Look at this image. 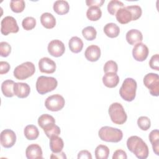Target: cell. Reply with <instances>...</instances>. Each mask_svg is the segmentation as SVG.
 <instances>
[{"label": "cell", "mask_w": 159, "mask_h": 159, "mask_svg": "<svg viewBox=\"0 0 159 159\" xmlns=\"http://www.w3.org/2000/svg\"><path fill=\"white\" fill-rule=\"evenodd\" d=\"M149 140L152 145L154 153L159 155V132L158 129L153 130L149 134Z\"/></svg>", "instance_id": "obj_27"}, {"label": "cell", "mask_w": 159, "mask_h": 159, "mask_svg": "<svg viewBox=\"0 0 159 159\" xmlns=\"http://www.w3.org/2000/svg\"><path fill=\"white\" fill-rule=\"evenodd\" d=\"M15 82L11 80H6L1 84V91L4 96L11 98L14 96V86Z\"/></svg>", "instance_id": "obj_24"}, {"label": "cell", "mask_w": 159, "mask_h": 159, "mask_svg": "<svg viewBox=\"0 0 159 159\" xmlns=\"http://www.w3.org/2000/svg\"><path fill=\"white\" fill-rule=\"evenodd\" d=\"M25 6V3L23 0H12L10 2V7L11 10L16 13L22 12Z\"/></svg>", "instance_id": "obj_32"}, {"label": "cell", "mask_w": 159, "mask_h": 159, "mask_svg": "<svg viewBox=\"0 0 159 159\" xmlns=\"http://www.w3.org/2000/svg\"><path fill=\"white\" fill-rule=\"evenodd\" d=\"M1 145L6 148L12 147L16 142V135L11 129L3 130L0 135Z\"/></svg>", "instance_id": "obj_10"}, {"label": "cell", "mask_w": 159, "mask_h": 159, "mask_svg": "<svg viewBox=\"0 0 159 159\" xmlns=\"http://www.w3.org/2000/svg\"><path fill=\"white\" fill-rule=\"evenodd\" d=\"M150 67L157 71L159 70V55L158 54H155L153 55L149 61Z\"/></svg>", "instance_id": "obj_40"}, {"label": "cell", "mask_w": 159, "mask_h": 159, "mask_svg": "<svg viewBox=\"0 0 159 159\" xmlns=\"http://www.w3.org/2000/svg\"><path fill=\"white\" fill-rule=\"evenodd\" d=\"M117 20L122 24H125L132 20V16L127 6L120 8L116 14Z\"/></svg>", "instance_id": "obj_19"}, {"label": "cell", "mask_w": 159, "mask_h": 159, "mask_svg": "<svg viewBox=\"0 0 159 159\" xmlns=\"http://www.w3.org/2000/svg\"><path fill=\"white\" fill-rule=\"evenodd\" d=\"M50 158H63V159H66V156L65 155V152H60L58 153H52V155H50Z\"/></svg>", "instance_id": "obj_45"}, {"label": "cell", "mask_w": 159, "mask_h": 159, "mask_svg": "<svg viewBox=\"0 0 159 159\" xmlns=\"http://www.w3.org/2000/svg\"><path fill=\"white\" fill-rule=\"evenodd\" d=\"M78 158H87V159H91L92 155L91 153L88 150H81L78 154Z\"/></svg>", "instance_id": "obj_44"}, {"label": "cell", "mask_w": 159, "mask_h": 159, "mask_svg": "<svg viewBox=\"0 0 159 159\" xmlns=\"http://www.w3.org/2000/svg\"><path fill=\"white\" fill-rule=\"evenodd\" d=\"M127 147L139 159H145L149 154L148 147L146 143L139 137L133 135L127 140Z\"/></svg>", "instance_id": "obj_1"}, {"label": "cell", "mask_w": 159, "mask_h": 159, "mask_svg": "<svg viewBox=\"0 0 159 159\" xmlns=\"http://www.w3.org/2000/svg\"><path fill=\"white\" fill-rule=\"evenodd\" d=\"M82 34L85 39L91 41L96 39L97 32L93 26H88L82 30Z\"/></svg>", "instance_id": "obj_33"}, {"label": "cell", "mask_w": 159, "mask_h": 159, "mask_svg": "<svg viewBox=\"0 0 159 159\" xmlns=\"http://www.w3.org/2000/svg\"><path fill=\"white\" fill-rule=\"evenodd\" d=\"M125 39L130 45H134L138 43L142 42L143 40V35L140 30L137 29H130L127 32Z\"/></svg>", "instance_id": "obj_17"}, {"label": "cell", "mask_w": 159, "mask_h": 159, "mask_svg": "<svg viewBox=\"0 0 159 159\" xmlns=\"http://www.w3.org/2000/svg\"><path fill=\"white\" fill-rule=\"evenodd\" d=\"M127 9L130 11L132 16V20H136L139 19L142 13L141 7L138 5H132L127 6Z\"/></svg>", "instance_id": "obj_36"}, {"label": "cell", "mask_w": 159, "mask_h": 159, "mask_svg": "<svg viewBox=\"0 0 159 159\" xmlns=\"http://www.w3.org/2000/svg\"><path fill=\"white\" fill-rule=\"evenodd\" d=\"M11 47L6 42L0 43V55L2 57H7L11 53Z\"/></svg>", "instance_id": "obj_38"}, {"label": "cell", "mask_w": 159, "mask_h": 159, "mask_svg": "<svg viewBox=\"0 0 159 159\" xmlns=\"http://www.w3.org/2000/svg\"><path fill=\"white\" fill-rule=\"evenodd\" d=\"M84 56L89 61H96L101 57V49L97 45H89L86 48L85 50Z\"/></svg>", "instance_id": "obj_16"}, {"label": "cell", "mask_w": 159, "mask_h": 159, "mask_svg": "<svg viewBox=\"0 0 159 159\" xmlns=\"http://www.w3.org/2000/svg\"><path fill=\"white\" fill-rule=\"evenodd\" d=\"M149 50L147 45L142 42L135 44L132 49V56L138 61H143L147 58Z\"/></svg>", "instance_id": "obj_12"}, {"label": "cell", "mask_w": 159, "mask_h": 159, "mask_svg": "<svg viewBox=\"0 0 159 159\" xmlns=\"http://www.w3.org/2000/svg\"><path fill=\"white\" fill-rule=\"evenodd\" d=\"M65 101L62 96L58 94L48 96L45 101L46 108L51 111L56 112L60 111L65 106Z\"/></svg>", "instance_id": "obj_8"}, {"label": "cell", "mask_w": 159, "mask_h": 159, "mask_svg": "<svg viewBox=\"0 0 159 159\" xmlns=\"http://www.w3.org/2000/svg\"><path fill=\"white\" fill-rule=\"evenodd\" d=\"M108 112L112 122L116 124L121 125L127 120V114L122 105L119 102L111 104L109 107Z\"/></svg>", "instance_id": "obj_5"}, {"label": "cell", "mask_w": 159, "mask_h": 159, "mask_svg": "<svg viewBox=\"0 0 159 159\" xmlns=\"http://www.w3.org/2000/svg\"><path fill=\"white\" fill-rule=\"evenodd\" d=\"M55 62L48 57H43L39 61V68L40 72L51 74L56 70Z\"/></svg>", "instance_id": "obj_13"}, {"label": "cell", "mask_w": 159, "mask_h": 159, "mask_svg": "<svg viewBox=\"0 0 159 159\" xmlns=\"http://www.w3.org/2000/svg\"><path fill=\"white\" fill-rule=\"evenodd\" d=\"M47 50L52 56L54 57H59L65 53V47L61 40L55 39L49 42Z\"/></svg>", "instance_id": "obj_11"}, {"label": "cell", "mask_w": 159, "mask_h": 159, "mask_svg": "<svg viewBox=\"0 0 159 159\" xmlns=\"http://www.w3.org/2000/svg\"><path fill=\"white\" fill-rule=\"evenodd\" d=\"M30 92V88L26 83H15L14 86V95L19 98H27Z\"/></svg>", "instance_id": "obj_15"}, {"label": "cell", "mask_w": 159, "mask_h": 159, "mask_svg": "<svg viewBox=\"0 0 159 159\" xmlns=\"http://www.w3.org/2000/svg\"><path fill=\"white\" fill-rule=\"evenodd\" d=\"M102 16V11L99 7L91 6L89 7L86 11L87 18L91 21H96L99 20Z\"/></svg>", "instance_id": "obj_29"}, {"label": "cell", "mask_w": 159, "mask_h": 159, "mask_svg": "<svg viewBox=\"0 0 159 159\" xmlns=\"http://www.w3.org/2000/svg\"><path fill=\"white\" fill-rule=\"evenodd\" d=\"M58 85L56 78L52 76H40L36 81V89L40 94H45L54 90Z\"/></svg>", "instance_id": "obj_4"}, {"label": "cell", "mask_w": 159, "mask_h": 159, "mask_svg": "<svg viewBox=\"0 0 159 159\" xmlns=\"http://www.w3.org/2000/svg\"><path fill=\"white\" fill-rule=\"evenodd\" d=\"M22 25L25 30H30L36 25V20L33 17H27L22 22Z\"/></svg>", "instance_id": "obj_35"}, {"label": "cell", "mask_w": 159, "mask_h": 159, "mask_svg": "<svg viewBox=\"0 0 159 159\" xmlns=\"http://www.w3.org/2000/svg\"><path fill=\"white\" fill-rule=\"evenodd\" d=\"M124 3L117 0H111L107 4V11L111 15H116L119 9L124 7Z\"/></svg>", "instance_id": "obj_31"}, {"label": "cell", "mask_w": 159, "mask_h": 159, "mask_svg": "<svg viewBox=\"0 0 159 159\" xmlns=\"http://www.w3.org/2000/svg\"><path fill=\"white\" fill-rule=\"evenodd\" d=\"M40 22L43 27L50 29L55 26L56 19L51 13L44 12L40 16Z\"/></svg>", "instance_id": "obj_21"}, {"label": "cell", "mask_w": 159, "mask_h": 159, "mask_svg": "<svg viewBox=\"0 0 159 159\" xmlns=\"http://www.w3.org/2000/svg\"><path fill=\"white\" fill-rule=\"evenodd\" d=\"M10 65L8 62L4 61H0V74L3 75L7 73L10 70Z\"/></svg>", "instance_id": "obj_42"}, {"label": "cell", "mask_w": 159, "mask_h": 159, "mask_svg": "<svg viewBox=\"0 0 159 159\" xmlns=\"http://www.w3.org/2000/svg\"><path fill=\"white\" fill-rule=\"evenodd\" d=\"M38 124L45 131L55 125V120L52 116L43 114L39 117Z\"/></svg>", "instance_id": "obj_18"}, {"label": "cell", "mask_w": 159, "mask_h": 159, "mask_svg": "<svg viewBox=\"0 0 159 159\" xmlns=\"http://www.w3.org/2000/svg\"><path fill=\"white\" fill-rule=\"evenodd\" d=\"M127 158L126 152L120 149L116 150L112 155V159H126Z\"/></svg>", "instance_id": "obj_41"}, {"label": "cell", "mask_w": 159, "mask_h": 159, "mask_svg": "<svg viewBox=\"0 0 159 159\" xmlns=\"http://www.w3.org/2000/svg\"><path fill=\"white\" fill-rule=\"evenodd\" d=\"M96 159H107L109 155V148L104 145H99L94 151Z\"/></svg>", "instance_id": "obj_30"}, {"label": "cell", "mask_w": 159, "mask_h": 159, "mask_svg": "<svg viewBox=\"0 0 159 159\" xmlns=\"http://www.w3.org/2000/svg\"><path fill=\"white\" fill-rule=\"evenodd\" d=\"M25 155L28 159H42L43 158L42 148L38 144H30L25 150Z\"/></svg>", "instance_id": "obj_14"}, {"label": "cell", "mask_w": 159, "mask_h": 159, "mask_svg": "<svg viewBox=\"0 0 159 159\" xmlns=\"http://www.w3.org/2000/svg\"><path fill=\"white\" fill-rule=\"evenodd\" d=\"M137 86V84L135 80L132 78H125L119 89L120 97L126 101H132L136 96Z\"/></svg>", "instance_id": "obj_2"}, {"label": "cell", "mask_w": 159, "mask_h": 159, "mask_svg": "<svg viewBox=\"0 0 159 159\" xmlns=\"http://www.w3.org/2000/svg\"><path fill=\"white\" fill-rule=\"evenodd\" d=\"M68 46L70 50L75 53H78L80 52L83 47V42L82 40L76 36L72 37L68 42Z\"/></svg>", "instance_id": "obj_26"}, {"label": "cell", "mask_w": 159, "mask_h": 159, "mask_svg": "<svg viewBox=\"0 0 159 159\" xmlns=\"http://www.w3.org/2000/svg\"><path fill=\"white\" fill-rule=\"evenodd\" d=\"M103 69L105 73H117L118 71V66L116 61L113 60H109L104 64Z\"/></svg>", "instance_id": "obj_37"}, {"label": "cell", "mask_w": 159, "mask_h": 159, "mask_svg": "<svg viewBox=\"0 0 159 159\" xmlns=\"http://www.w3.org/2000/svg\"><path fill=\"white\" fill-rule=\"evenodd\" d=\"M104 32L105 34L110 38H116L117 37L120 33L119 27L112 22L106 24L104 27Z\"/></svg>", "instance_id": "obj_25"}, {"label": "cell", "mask_w": 159, "mask_h": 159, "mask_svg": "<svg viewBox=\"0 0 159 159\" xmlns=\"http://www.w3.org/2000/svg\"><path fill=\"white\" fill-rule=\"evenodd\" d=\"M53 9L58 15H64L68 12L70 5L66 1L58 0L54 2Z\"/></svg>", "instance_id": "obj_22"}, {"label": "cell", "mask_w": 159, "mask_h": 159, "mask_svg": "<svg viewBox=\"0 0 159 159\" xmlns=\"http://www.w3.org/2000/svg\"><path fill=\"white\" fill-rule=\"evenodd\" d=\"M143 84L153 96L159 95V76L157 73H149L143 78Z\"/></svg>", "instance_id": "obj_7"}, {"label": "cell", "mask_w": 159, "mask_h": 159, "mask_svg": "<svg viewBox=\"0 0 159 159\" xmlns=\"http://www.w3.org/2000/svg\"><path fill=\"white\" fill-rule=\"evenodd\" d=\"M45 134H46V135L48 137V138H51L53 136H55V135H58L60 132V127L57 125H54L53 127H52L51 128L46 130L44 131Z\"/></svg>", "instance_id": "obj_39"}, {"label": "cell", "mask_w": 159, "mask_h": 159, "mask_svg": "<svg viewBox=\"0 0 159 159\" xmlns=\"http://www.w3.org/2000/svg\"><path fill=\"white\" fill-rule=\"evenodd\" d=\"M64 143L61 137L58 135L53 136L50 138V148L53 153H58L62 151Z\"/></svg>", "instance_id": "obj_23"}, {"label": "cell", "mask_w": 159, "mask_h": 159, "mask_svg": "<svg viewBox=\"0 0 159 159\" xmlns=\"http://www.w3.org/2000/svg\"><path fill=\"white\" fill-rule=\"evenodd\" d=\"M24 134L27 139L29 140H33L38 138L39 135V131L35 125H28L25 127L24 130Z\"/></svg>", "instance_id": "obj_28"}, {"label": "cell", "mask_w": 159, "mask_h": 159, "mask_svg": "<svg viewBox=\"0 0 159 159\" xmlns=\"http://www.w3.org/2000/svg\"><path fill=\"white\" fill-rule=\"evenodd\" d=\"M137 125L141 130L146 131L150 128L151 122L148 117L141 116L137 120Z\"/></svg>", "instance_id": "obj_34"}, {"label": "cell", "mask_w": 159, "mask_h": 159, "mask_svg": "<svg viewBox=\"0 0 159 159\" xmlns=\"http://www.w3.org/2000/svg\"><path fill=\"white\" fill-rule=\"evenodd\" d=\"M19 30L17 21L12 16L4 17L1 22V32L2 34L7 35L10 33H17Z\"/></svg>", "instance_id": "obj_9"}, {"label": "cell", "mask_w": 159, "mask_h": 159, "mask_svg": "<svg viewBox=\"0 0 159 159\" xmlns=\"http://www.w3.org/2000/svg\"><path fill=\"white\" fill-rule=\"evenodd\" d=\"M35 71V67L34 63L30 61H26L17 66L15 68L13 73L16 79L24 80L32 76Z\"/></svg>", "instance_id": "obj_6"}, {"label": "cell", "mask_w": 159, "mask_h": 159, "mask_svg": "<svg viewBox=\"0 0 159 159\" xmlns=\"http://www.w3.org/2000/svg\"><path fill=\"white\" fill-rule=\"evenodd\" d=\"M102 82L106 87L112 88L117 86L119 77L116 73H107L102 77Z\"/></svg>", "instance_id": "obj_20"}, {"label": "cell", "mask_w": 159, "mask_h": 159, "mask_svg": "<svg viewBox=\"0 0 159 159\" xmlns=\"http://www.w3.org/2000/svg\"><path fill=\"white\" fill-rule=\"evenodd\" d=\"M104 2V0H86V5L88 7L95 6V7H99L102 6Z\"/></svg>", "instance_id": "obj_43"}, {"label": "cell", "mask_w": 159, "mask_h": 159, "mask_svg": "<svg viewBox=\"0 0 159 159\" xmlns=\"http://www.w3.org/2000/svg\"><path fill=\"white\" fill-rule=\"evenodd\" d=\"M98 135L102 141L117 143L122 140L123 133L122 130L117 128L104 126L99 129Z\"/></svg>", "instance_id": "obj_3"}]
</instances>
